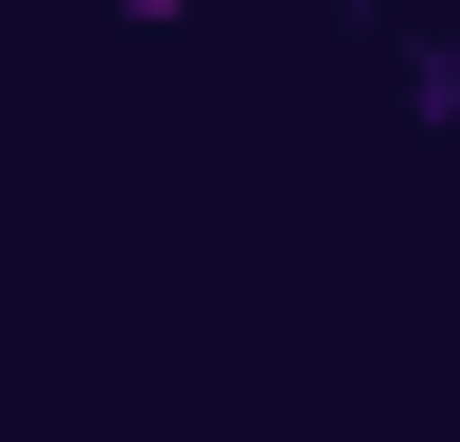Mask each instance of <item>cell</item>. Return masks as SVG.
I'll return each mask as SVG.
<instances>
[{
    "instance_id": "cell-1",
    "label": "cell",
    "mask_w": 460,
    "mask_h": 442,
    "mask_svg": "<svg viewBox=\"0 0 460 442\" xmlns=\"http://www.w3.org/2000/svg\"><path fill=\"white\" fill-rule=\"evenodd\" d=\"M124 18H177V0H124Z\"/></svg>"
}]
</instances>
